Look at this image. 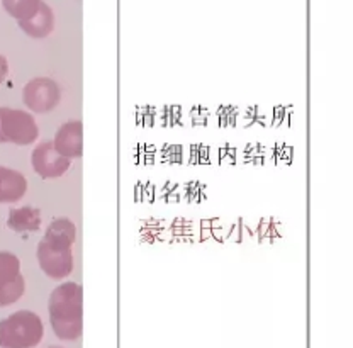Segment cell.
<instances>
[{
  "instance_id": "cell-1",
  "label": "cell",
  "mask_w": 353,
  "mask_h": 348,
  "mask_svg": "<svg viewBox=\"0 0 353 348\" xmlns=\"http://www.w3.org/2000/svg\"><path fill=\"white\" fill-rule=\"evenodd\" d=\"M51 328L65 342L79 340L83 333V291L75 282L58 285L48 303Z\"/></svg>"
},
{
  "instance_id": "cell-2",
  "label": "cell",
  "mask_w": 353,
  "mask_h": 348,
  "mask_svg": "<svg viewBox=\"0 0 353 348\" xmlns=\"http://www.w3.org/2000/svg\"><path fill=\"white\" fill-rule=\"evenodd\" d=\"M43 335L41 318L32 311H17L0 321V348H34Z\"/></svg>"
},
{
  "instance_id": "cell-3",
  "label": "cell",
  "mask_w": 353,
  "mask_h": 348,
  "mask_svg": "<svg viewBox=\"0 0 353 348\" xmlns=\"http://www.w3.org/2000/svg\"><path fill=\"white\" fill-rule=\"evenodd\" d=\"M2 134L6 143H14V145L26 146L31 145L38 138L39 130L34 117L29 112L21 111V109L3 108L2 112Z\"/></svg>"
},
{
  "instance_id": "cell-4",
  "label": "cell",
  "mask_w": 353,
  "mask_h": 348,
  "mask_svg": "<svg viewBox=\"0 0 353 348\" xmlns=\"http://www.w3.org/2000/svg\"><path fill=\"white\" fill-rule=\"evenodd\" d=\"M61 92L60 87L54 80L51 79H34L29 83H26L24 90H22V101L28 105L31 111L39 112H50L60 104Z\"/></svg>"
},
{
  "instance_id": "cell-5",
  "label": "cell",
  "mask_w": 353,
  "mask_h": 348,
  "mask_svg": "<svg viewBox=\"0 0 353 348\" xmlns=\"http://www.w3.org/2000/svg\"><path fill=\"white\" fill-rule=\"evenodd\" d=\"M32 168H34L36 174L41 178H58L65 174L70 168L68 158L61 156L60 153L54 148L53 141L41 143L39 146H36L34 152L31 155Z\"/></svg>"
},
{
  "instance_id": "cell-6",
  "label": "cell",
  "mask_w": 353,
  "mask_h": 348,
  "mask_svg": "<svg viewBox=\"0 0 353 348\" xmlns=\"http://www.w3.org/2000/svg\"><path fill=\"white\" fill-rule=\"evenodd\" d=\"M38 262L39 267L48 277L60 280L68 277L73 270V254L72 250H53L41 240L38 245Z\"/></svg>"
},
{
  "instance_id": "cell-7",
  "label": "cell",
  "mask_w": 353,
  "mask_h": 348,
  "mask_svg": "<svg viewBox=\"0 0 353 348\" xmlns=\"http://www.w3.org/2000/svg\"><path fill=\"white\" fill-rule=\"evenodd\" d=\"M53 145L65 158H80L83 155V124L80 121L65 123L58 130Z\"/></svg>"
},
{
  "instance_id": "cell-8",
  "label": "cell",
  "mask_w": 353,
  "mask_h": 348,
  "mask_svg": "<svg viewBox=\"0 0 353 348\" xmlns=\"http://www.w3.org/2000/svg\"><path fill=\"white\" fill-rule=\"evenodd\" d=\"M77 238V228L70 219L60 218L54 219L50 226H48L46 233H44L43 241L51 247L53 250H72L73 243Z\"/></svg>"
},
{
  "instance_id": "cell-9",
  "label": "cell",
  "mask_w": 353,
  "mask_h": 348,
  "mask_svg": "<svg viewBox=\"0 0 353 348\" xmlns=\"http://www.w3.org/2000/svg\"><path fill=\"white\" fill-rule=\"evenodd\" d=\"M28 190V181L21 172L0 167V204L17 203Z\"/></svg>"
},
{
  "instance_id": "cell-10",
  "label": "cell",
  "mask_w": 353,
  "mask_h": 348,
  "mask_svg": "<svg viewBox=\"0 0 353 348\" xmlns=\"http://www.w3.org/2000/svg\"><path fill=\"white\" fill-rule=\"evenodd\" d=\"M19 25L22 31L26 32L28 36L36 39H43L53 31L54 28V16H53V10L48 3L41 2L39 9L36 10L34 16H31L29 19L19 21Z\"/></svg>"
},
{
  "instance_id": "cell-11",
  "label": "cell",
  "mask_w": 353,
  "mask_h": 348,
  "mask_svg": "<svg viewBox=\"0 0 353 348\" xmlns=\"http://www.w3.org/2000/svg\"><path fill=\"white\" fill-rule=\"evenodd\" d=\"M7 226L16 233H36L41 228V212L36 207L10 209Z\"/></svg>"
},
{
  "instance_id": "cell-12",
  "label": "cell",
  "mask_w": 353,
  "mask_h": 348,
  "mask_svg": "<svg viewBox=\"0 0 353 348\" xmlns=\"http://www.w3.org/2000/svg\"><path fill=\"white\" fill-rule=\"evenodd\" d=\"M41 2L43 0H2V6L14 19L24 21L34 16Z\"/></svg>"
},
{
  "instance_id": "cell-13",
  "label": "cell",
  "mask_w": 353,
  "mask_h": 348,
  "mask_svg": "<svg viewBox=\"0 0 353 348\" xmlns=\"http://www.w3.org/2000/svg\"><path fill=\"white\" fill-rule=\"evenodd\" d=\"M21 276V262L14 254L0 252V285L9 284Z\"/></svg>"
},
{
  "instance_id": "cell-14",
  "label": "cell",
  "mask_w": 353,
  "mask_h": 348,
  "mask_svg": "<svg viewBox=\"0 0 353 348\" xmlns=\"http://www.w3.org/2000/svg\"><path fill=\"white\" fill-rule=\"evenodd\" d=\"M26 282L24 277L19 276L16 280L9 282V284L0 285V307L10 306V304L17 303L24 294Z\"/></svg>"
},
{
  "instance_id": "cell-15",
  "label": "cell",
  "mask_w": 353,
  "mask_h": 348,
  "mask_svg": "<svg viewBox=\"0 0 353 348\" xmlns=\"http://www.w3.org/2000/svg\"><path fill=\"white\" fill-rule=\"evenodd\" d=\"M7 73H9V63H7L6 57H2V54H0V83L6 80Z\"/></svg>"
},
{
  "instance_id": "cell-16",
  "label": "cell",
  "mask_w": 353,
  "mask_h": 348,
  "mask_svg": "<svg viewBox=\"0 0 353 348\" xmlns=\"http://www.w3.org/2000/svg\"><path fill=\"white\" fill-rule=\"evenodd\" d=\"M2 112H3V108H0V143H6V138H3L2 134Z\"/></svg>"
},
{
  "instance_id": "cell-17",
  "label": "cell",
  "mask_w": 353,
  "mask_h": 348,
  "mask_svg": "<svg viewBox=\"0 0 353 348\" xmlns=\"http://www.w3.org/2000/svg\"><path fill=\"white\" fill-rule=\"evenodd\" d=\"M50 348H61V347H50Z\"/></svg>"
}]
</instances>
